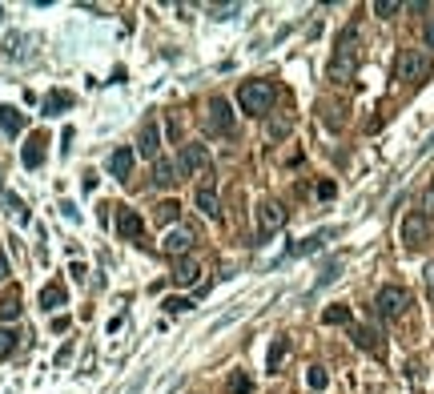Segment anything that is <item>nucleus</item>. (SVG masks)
I'll list each match as a JSON object with an SVG mask.
<instances>
[{"mask_svg": "<svg viewBox=\"0 0 434 394\" xmlns=\"http://www.w3.org/2000/svg\"><path fill=\"white\" fill-rule=\"evenodd\" d=\"M354 69H358V32H354V28H346L342 37H338L334 61H330V81L346 85V81L354 77Z\"/></svg>", "mask_w": 434, "mask_h": 394, "instance_id": "nucleus-1", "label": "nucleus"}, {"mask_svg": "<svg viewBox=\"0 0 434 394\" xmlns=\"http://www.w3.org/2000/svg\"><path fill=\"white\" fill-rule=\"evenodd\" d=\"M274 101H277L274 81H246L241 93H237V105H241L250 117H266L270 109H274Z\"/></svg>", "mask_w": 434, "mask_h": 394, "instance_id": "nucleus-2", "label": "nucleus"}, {"mask_svg": "<svg viewBox=\"0 0 434 394\" xmlns=\"http://www.w3.org/2000/svg\"><path fill=\"white\" fill-rule=\"evenodd\" d=\"M411 306V294L402 290V286H382L378 290V302H374V310H378V318H402V310Z\"/></svg>", "mask_w": 434, "mask_h": 394, "instance_id": "nucleus-3", "label": "nucleus"}, {"mask_svg": "<svg viewBox=\"0 0 434 394\" xmlns=\"http://www.w3.org/2000/svg\"><path fill=\"white\" fill-rule=\"evenodd\" d=\"M394 72H398V81L414 85V81H422V77L431 72V65H426V57H422L418 48H402V52H398V65H394Z\"/></svg>", "mask_w": 434, "mask_h": 394, "instance_id": "nucleus-4", "label": "nucleus"}, {"mask_svg": "<svg viewBox=\"0 0 434 394\" xmlns=\"http://www.w3.org/2000/svg\"><path fill=\"white\" fill-rule=\"evenodd\" d=\"M282 226H286V209L277 201H262L257 206V242H270Z\"/></svg>", "mask_w": 434, "mask_h": 394, "instance_id": "nucleus-5", "label": "nucleus"}, {"mask_svg": "<svg viewBox=\"0 0 434 394\" xmlns=\"http://www.w3.org/2000/svg\"><path fill=\"white\" fill-rule=\"evenodd\" d=\"M209 165H213V157H209L206 145H185L181 153H177V169H181V177H189V173H209Z\"/></svg>", "mask_w": 434, "mask_h": 394, "instance_id": "nucleus-6", "label": "nucleus"}, {"mask_svg": "<svg viewBox=\"0 0 434 394\" xmlns=\"http://www.w3.org/2000/svg\"><path fill=\"white\" fill-rule=\"evenodd\" d=\"M402 242L418 250V246H426L431 242V221H426V213H411L406 221H402Z\"/></svg>", "mask_w": 434, "mask_h": 394, "instance_id": "nucleus-7", "label": "nucleus"}, {"mask_svg": "<svg viewBox=\"0 0 434 394\" xmlns=\"http://www.w3.org/2000/svg\"><path fill=\"white\" fill-rule=\"evenodd\" d=\"M209 129H217L221 137L233 133V109H229L226 97H213V101H209Z\"/></svg>", "mask_w": 434, "mask_h": 394, "instance_id": "nucleus-8", "label": "nucleus"}, {"mask_svg": "<svg viewBox=\"0 0 434 394\" xmlns=\"http://www.w3.org/2000/svg\"><path fill=\"white\" fill-rule=\"evenodd\" d=\"M350 338H354V346H358V350H366V354H378V358H382V350H386L382 334H378L374 326H354V330H350Z\"/></svg>", "mask_w": 434, "mask_h": 394, "instance_id": "nucleus-9", "label": "nucleus"}, {"mask_svg": "<svg viewBox=\"0 0 434 394\" xmlns=\"http://www.w3.org/2000/svg\"><path fill=\"white\" fill-rule=\"evenodd\" d=\"M137 149L149 157V161H157V157H161V125H157V121H145V125H141Z\"/></svg>", "mask_w": 434, "mask_h": 394, "instance_id": "nucleus-10", "label": "nucleus"}, {"mask_svg": "<svg viewBox=\"0 0 434 394\" xmlns=\"http://www.w3.org/2000/svg\"><path fill=\"white\" fill-rule=\"evenodd\" d=\"M117 233H121V237H129V242L145 233V221H141V213H137V209L121 206V213H117Z\"/></svg>", "mask_w": 434, "mask_h": 394, "instance_id": "nucleus-11", "label": "nucleus"}, {"mask_svg": "<svg viewBox=\"0 0 434 394\" xmlns=\"http://www.w3.org/2000/svg\"><path fill=\"white\" fill-rule=\"evenodd\" d=\"M153 181H157L161 189H173L177 181H181V169H177V161L157 157V161H153Z\"/></svg>", "mask_w": 434, "mask_h": 394, "instance_id": "nucleus-12", "label": "nucleus"}, {"mask_svg": "<svg viewBox=\"0 0 434 394\" xmlns=\"http://www.w3.org/2000/svg\"><path fill=\"white\" fill-rule=\"evenodd\" d=\"M133 157H137V153H133L129 145H121V149H113V157H109V173H113L117 181H125V177L133 173Z\"/></svg>", "mask_w": 434, "mask_h": 394, "instance_id": "nucleus-13", "label": "nucleus"}, {"mask_svg": "<svg viewBox=\"0 0 434 394\" xmlns=\"http://www.w3.org/2000/svg\"><path fill=\"white\" fill-rule=\"evenodd\" d=\"M161 250L173 254V257H185L189 250H193V230H173L165 242H161Z\"/></svg>", "mask_w": 434, "mask_h": 394, "instance_id": "nucleus-14", "label": "nucleus"}, {"mask_svg": "<svg viewBox=\"0 0 434 394\" xmlns=\"http://www.w3.org/2000/svg\"><path fill=\"white\" fill-rule=\"evenodd\" d=\"M21 161L28 165V169H41V161H45V133H32V137L24 141Z\"/></svg>", "mask_w": 434, "mask_h": 394, "instance_id": "nucleus-15", "label": "nucleus"}, {"mask_svg": "<svg viewBox=\"0 0 434 394\" xmlns=\"http://www.w3.org/2000/svg\"><path fill=\"white\" fill-rule=\"evenodd\" d=\"M197 278H201V266H197L193 257H177V266H173V282H177V286H193Z\"/></svg>", "mask_w": 434, "mask_h": 394, "instance_id": "nucleus-16", "label": "nucleus"}, {"mask_svg": "<svg viewBox=\"0 0 434 394\" xmlns=\"http://www.w3.org/2000/svg\"><path fill=\"white\" fill-rule=\"evenodd\" d=\"M197 209L206 213V217H221V201H217V193H213V186H201L197 189Z\"/></svg>", "mask_w": 434, "mask_h": 394, "instance_id": "nucleus-17", "label": "nucleus"}, {"mask_svg": "<svg viewBox=\"0 0 434 394\" xmlns=\"http://www.w3.org/2000/svg\"><path fill=\"white\" fill-rule=\"evenodd\" d=\"M0 129L8 133V137H17L24 129V117H21V109H12V105H0Z\"/></svg>", "mask_w": 434, "mask_h": 394, "instance_id": "nucleus-18", "label": "nucleus"}, {"mask_svg": "<svg viewBox=\"0 0 434 394\" xmlns=\"http://www.w3.org/2000/svg\"><path fill=\"white\" fill-rule=\"evenodd\" d=\"M21 318V290H8L0 298V322H17Z\"/></svg>", "mask_w": 434, "mask_h": 394, "instance_id": "nucleus-19", "label": "nucleus"}, {"mask_svg": "<svg viewBox=\"0 0 434 394\" xmlns=\"http://www.w3.org/2000/svg\"><path fill=\"white\" fill-rule=\"evenodd\" d=\"M41 306H45V310L65 306V286H61V282H48L45 290H41Z\"/></svg>", "mask_w": 434, "mask_h": 394, "instance_id": "nucleus-20", "label": "nucleus"}, {"mask_svg": "<svg viewBox=\"0 0 434 394\" xmlns=\"http://www.w3.org/2000/svg\"><path fill=\"white\" fill-rule=\"evenodd\" d=\"M177 213H181V206H177V201H161V206L153 209V221L169 226V221H177Z\"/></svg>", "mask_w": 434, "mask_h": 394, "instance_id": "nucleus-21", "label": "nucleus"}, {"mask_svg": "<svg viewBox=\"0 0 434 394\" xmlns=\"http://www.w3.org/2000/svg\"><path fill=\"white\" fill-rule=\"evenodd\" d=\"M326 237H330V230H326V233H314V237H306V242H297V246H290V257H302V254H310V250H318Z\"/></svg>", "mask_w": 434, "mask_h": 394, "instance_id": "nucleus-22", "label": "nucleus"}, {"mask_svg": "<svg viewBox=\"0 0 434 394\" xmlns=\"http://www.w3.org/2000/svg\"><path fill=\"white\" fill-rule=\"evenodd\" d=\"M61 109H72V93H48L45 113H61Z\"/></svg>", "mask_w": 434, "mask_h": 394, "instance_id": "nucleus-23", "label": "nucleus"}, {"mask_svg": "<svg viewBox=\"0 0 434 394\" xmlns=\"http://www.w3.org/2000/svg\"><path fill=\"white\" fill-rule=\"evenodd\" d=\"M322 322L326 326H346L350 322V306H330V310L322 314Z\"/></svg>", "mask_w": 434, "mask_h": 394, "instance_id": "nucleus-24", "label": "nucleus"}, {"mask_svg": "<svg viewBox=\"0 0 434 394\" xmlns=\"http://www.w3.org/2000/svg\"><path fill=\"white\" fill-rule=\"evenodd\" d=\"M306 382H310V391L314 394H322L326 391V382H330V374L322 371V366H310V371H306Z\"/></svg>", "mask_w": 434, "mask_h": 394, "instance_id": "nucleus-25", "label": "nucleus"}, {"mask_svg": "<svg viewBox=\"0 0 434 394\" xmlns=\"http://www.w3.org/2000/svg\"><path fill=\"white\" fill-rule=\"evenodd\" d=\"M229 391L233 394H253V382H250V374H233V378H229Z\"/></svg>", "mask_w": 434, "mask_h": 394, "instance_id": "nucleus-26", "label": "nucleus"}, {"mask_svg": "<svg viewBox=\"0 0 434 394\" xmlns=\"http://www.w3.org/2000/svg\"><path fill=\"white\" fill-rule=\"evenodd\" d=\"M161 306H165V314H185V310H193V302H189V298H177V294H173V298H165Z\"/></svg>", "mask_w": 434, "mask_h": 394, "instance_id": "nucleus-27", "label": "nucleus"}, {"mask_svg": "<svg viewBox=\"0 0 434 394\" xmlns=\"http://www.w3.org/2000/svg\"><path fill=\"white\" fill-rule=\"evenodd\" d=\"M12 350H17V334H12L8 326H0V358H8Z\"/></svg>", "mask_w": 434, "mask_h": 394, "instance_id": "nucleus-28", "label": "nucleus"}, {"mask_svg": "<svg viewBox=\"0 0 434 394\" xmlns=\"http://www.w3.org/2000/svg\"><path fill=\"white\" fill-rule=\"evenodd\" d=\"M286 350H290V342H286V338H274V346H270V371H277V362L286 358Z\"/></svg>", "mask_w": 434, "mask_h": 394, "instance_id": "nucleus-29", "label": "nucleus"}, {"mask_svg": "<svg viewBox=\"0 0 434 394\" xmlns=\"http://www.w3.org/2000/svg\"><path fill=\"white\" fill-rule=\"evenodd\" d=\"M374 12H378L382 21H390L394 12H402V4H398V0H378V4H374Z\"/></svg>", "mask_w": 434, "mask_h": 394, "instance_id": "nucleus-30", "label": "nucleus"}, {"mask_svg": "<svg viewBox=\"0 0 434 394\" xmlns=\"http://www.w3.org/2000/svg\"><path fill=\"white\" fill-rule=\"evenodd\" d=\"M290 133V117H274L270 121V137H286Z\"/></svg>", "mask_w": 434, "mask_h": 394, "instance_id": "nucleus-31", "label": "nucleus"}, {"mask_svg": "<svg viewBox=\"0 0 434 394\" xmlns=\"http://www.w3.org/2000/svg\"><path fill=\"white\" fill-rule=\"evenodd\" d=\"M322 117L330 121V129H338V125H342V117H338V109H334V105H322Z\"/></svg>", "mask_w": 434, "mask_h": 394, "instance_id": "nucleus-32", "label": "nucleus"}, {"mask_svg": "<svg viewBox=\"0 0 434 394\" xmlns=\"http://www.w3.org/2000/svg\"><path fill=\"white\" fill-rule=\"evenodd\" d=\"M422 278H426V298L434 302V262L426 266V274H422Z\"/></svg>", "mask_w": 434, "mask_h": 394, "instance_id": "nucleus-33", "label": "nucleus"}, {"mask_svg": "<svg viewBox=\"0 0 434 394\" xmlns=\"http://www.w3.org/2000/svg\"><path fill=\"white\" fill-rule=\"evenodd\" d=\"M318 197H322V201H330V197H334V181H322V186H318Z\"/></svg>", "mask_w": 434, "mask_h": 394, "instance_id": "nucleus-34", "label": "nucleus"}, {"mask_svg": "<svg viewBox=\"0 0 434 394\" xmlns=\"http://www.w3.org/2000/svg\"><path fill=\"white\" fill-rule=\"evenodd\" d=\"M422 37H426V48H434V17L426 21V28H422Z\"/></svg>", "mask_w": 434, "mask_h": 394, "instance_id": "nucleus-35", "label": "nucleus"}, {"mask_svg": "<svg viewBox=\"0 0 434 394\" xmlns=\"http://www.w3.org/2000/svg\"><path fill=\"white\" fill-rule=\"evenodd\" d=\"M8 278V257H4V250H0V282Z\"/></svg>", "mask_w": 434, "mask_h": 394, "instance_id": "nucleus-36", "label": "nucleus"}, {"mask_svg": "<svg viewBox=\"0 0 434 394\" xmlns=\"http://www.w3.org/2000/svg\"><path fill=\"white\" fill-rule=\"evenodd\" d=\"M426 209H434V181H431V189H426V201H422Z\"/></svg>", "mask_w": 434, "mask_h": 394, "instance_id": "nucleus-37", "label": "nucleus"}]
</instances>
